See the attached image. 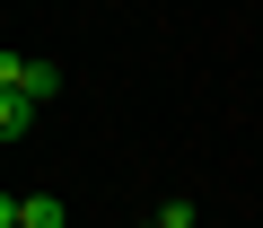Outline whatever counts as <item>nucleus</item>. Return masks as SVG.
I'll return each mask as SVG.
<instances>
[{"label": "nucleus", "mask_w": 263, "mask_h": 228, "mask_svg": "<svg viewBox=\"0 0 263 228\" xmlns=\"http://www.w3.org/2000/svg\"><path fill=\"white\" fill-rule=\"evenodd\" d=\"M27 132H35V97L0 88V141H27Z\"/></svg>", "instance_id": "3"}, {"label": "nucleus", "mask_w": 263, "mask_h": 228, "mask_svg": "<svg viewBox=\"0 0 263 228\" xmlns=\"http://www.w3.org/2000/svg\"><path fill=\"white\" fill-rule=\"evenodd\" d=\"M0 228H70V211H62L53 193H27V202L9 193V202H0Z\"/></svg>", "instance_id": "2"}, {"label": "nucleus", "mask_w": 263, "mask_h": 228, "mask_svg": "<svg viewBox=\"0 0 263 228\" xmlns=\"http://www.w3.org/2000/svg\"><path fill=\"white\" fill-rule=\"evenodd\" d=\"M0 88H18V97H62V70L53 62H27V53H0Z\"/></svg>", "instance_id": "1"}, {"label": "nucleus", "mask_w": 263, "mask_h": 228, "mask_svg": "<svg viewBox=\"0 0 263 228\" xmlns=\"http://www.w3.org/2000/svg\"><path fill=\"white\" fill-rule=\"evenodd\" d=\"M149 228H158V219H149Z\"/></svg>", "instance_id": "4"}]
</instances>
